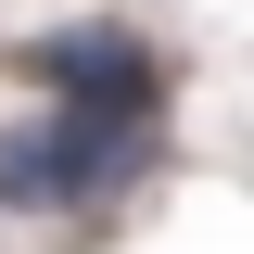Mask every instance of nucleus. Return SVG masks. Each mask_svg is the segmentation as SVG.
I'll return each mask as SVG.
<instances>
[{
    "label": "nucleus",
    "mask_w": 254,
    "mask_h": 254,
    "mask_svg": "<svg viewBox=\"0 0 254 254\" xmlns=\"http://www.w3.org/2000/svg\"><path fill=\"white\" fill-rule=\"evenodd\" d=\"M26 76H51V115L76 127H140L153 140V102H165V51L127 26H64V38H26Z\"/></svg>",
    "instance_id": "obj_1"
},
{
    "label": "nucleus",
    "mask_w": 254,
    "mask_h": 254,
    "mask_svg": "<svg viewBox=\"0 0 254 254\" xmlns=\"http://www.w3.org/2000/svg\"><path fill=\"white\" fill-rule=\"evenodd\" d=\"M140 153H153L140 127H76V115L0 127V203H89V190H115Z\"/></svg>",
    "instance_id": "obj_2"
}]
</instances>
